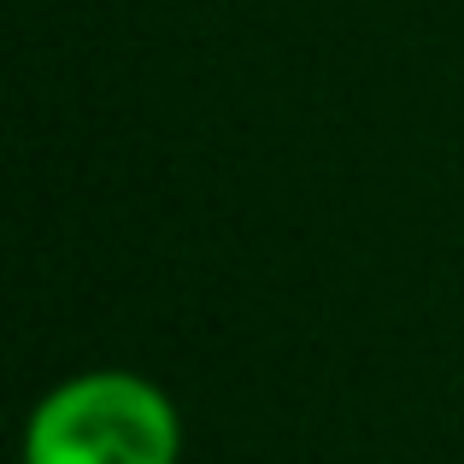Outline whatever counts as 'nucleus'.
I'll list each match as a JSON object with an SVG mask.
<instances>
[{"label":"nucleus","instance_id":"f257e3e1","mask_svg":"<svg viewBox=\"0 0 464 464\" xmlns=\"http://www.w3.org/2000/svg\"><path fill=\"white\" fill-rule=\"evenodd\" d=\"M182 411L141 371H77L35 400L24 464H177Z\"/></svg>","mask_w":464,"mask_h":464}]
</instances>
